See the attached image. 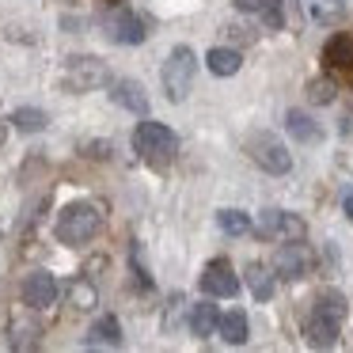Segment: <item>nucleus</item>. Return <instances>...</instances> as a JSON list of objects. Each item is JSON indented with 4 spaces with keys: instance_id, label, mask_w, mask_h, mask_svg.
I'll return each instance as SVG.
<instances>
[{
    "instance_id": "obj_18",
    "label": "nucleus",
    "mask_w": 353,
    "mask_h": 353,
    "mask_svg": "<svg viewBox=\"0 0 353 353\" xmlns=\"http://www.w3.org/2000/svg\"><path fill=\"white\" fill-rule=\"evenodd\" d=\"M216 334H221L228 345H243L247 342V315L243 312H224Z\"/></svg>"
},
{
    "instance_id": "obj_16",
    "label": "nucleus",
    "mask_w": 353,
    "mask_h": 353,
    "mask_svg": "<svg viewBox=\"0 0 353 353\" xmlns=\"http://www.w3.org/2000/svg\"><path fill=\"white\" fill-rule=\"evenodd\" d=\"M216 327H221V312H216V304L201 300V304H194V307H190V334L209 338Z\"/></svg>"
},
{
    "instance_id": "obj_14",
    "label": "nucleus",
    "mask_w": 353,
    "mask_h": 353,
    "mask_svg": "<svg viewBox=\"0 0 353 353\" xmlns=\"http://www.w3.org/2000/svg\"><path fill=\"white\" fill-rule=\"evenodd\" d=\"M285 130H289L300 145H319L323 141V130L304 114V110H289V114H285Z\"/></svg>"
},
{
    "instance_id": "obj_11",
    "label": "nucleus",
    "mask_w": 353,
    "mask_h": 353,
    "mask_svg": "<svg viewBox=\"0 0 353 353\" xmlns=\"http://www.w3.org/2000/svg\"><path fill=\"white\" fill-rule=\"evenodd\" d=\"M107 27H110V39L114 42H122V46H141L145 42V19L137 16V12H130V8H118L114 16L107 19Z\"/></svg>"
},
{
    "instance_id": "obj_2",
    "label": "nucleus",
    "mask_w": 353,
    "mask_h": 353,
    "mask_svg": "<svg viewBox=\"0 0 353 353\" xmlns=\"http://www.w3.org/2000/svg\"><path fill=\"white\" fill-rule=\"evenodd\" d=\"M133 148L145 163H156V168H168L179 152V137L175 130H168L163 122H141L133 130Z\"/></svg>"
},
{
    "instance_id": "obj_27",
    "label": "nucleus",
    "mask_w": 353,
    "mask_h": 353,
    "mask_svg": "<svg viewBox=\"0 0 353 353\" xmlns=\"http://www.w3.org/2000/svg\"><path fill=\"white\" fill-rule=\"evenodd\" d=\"M236 8L247 12V16H262L270 8V0H236Z\"/></svg>"
},
{
    "instance_id": "obj_24",
    "label": "nucleus",
    "mask_w": 353,
    "mask_h": 353,
    "mask_svg": "<svg viewBox=\"0 0 353 353\" xmlns=\"http://www.w3.org/2000/svg\"><path fill=\"white\" fill-rule=\"evenodd\" d=\"M69 296H72V304H77V307H92L95 304V289L88 281H72Z\"/></svg>"
},
{
    "instance_id": "obj_20",
    "label": "nucleus",
    "mask_w": 353,
    "mask_h": 353,
    "mask_svg": "<svg viewBox=\"0 0 353 353\" xmlns=\"http://www.w3.org/2000/svg\"><path fill=\"white\" fill-rule=\"evenodd\" d=\"M12 125H16L19 133H42L50 125V114L39 107H19L16 114H12Z\"/></svg>"
},
{
    "instance_id": "obj_7",
    "label": "nucleus",
    "mask_w": 353,
    "mask_h": 353,
    "mask_svg": "<svg viewBox=\"0 0 353 353\" xmlns=\"http://www.w3.org/2000/svg\"><path fill=\"white\" fill-rule=\"evenodd\" d=\"M259 236L266 239H304V221L296 213H285V209H262L259 216Z\"/></svg>"
},
{
    "instance_id": "obj_26",
    "label": "nucleus",
    "mask_w": 353,
    "mask_h": 353,
    "mask_svg": "<svg viewBox=\"0 0 353 353\" xmlns=\"http://www.w3.org/2000/svg\"><path fill=\"white\" fill-rule=\"evenodd\" d=\"M80 152L88 160H110V141H88V145H80Z\"/></svg>"
},
{
    "instance_id": "obj_6",
    "label": "nucleus",
    "mask_w": 353,
    "mask_h": 353,
    "mask_svg": "<svg viewBox=\"0 0 353 353\" xmlns=\"http://www.w3.org/2000/svg\"><path fill=\"white\" fill-rule=\"evenodd\" d=\"M274 270L285 281H300V277L312 270V251H307L304 243H296V239H285L274 254Z\"/></svg>"
},
{
    "instance_id": "obj_22",
    "label": "nucleus",
    "mask_w": 353,
    "mask_h": 353,
    "mask_svg": "<svg viewBox=\"0 0 353 353\" xmlns=\"http://www.w3.org/2000/svg\"><path fill=\"white\" fill-rule=\"evenodd\" d=\"M216 224H221V232H228V236L251 232V216L239 213V209H221V213H216Z\"/></svg>"
},
{
    "instance_id": "obj_3",
    "label": "nucleus",
    "mask_w": 353,
    "mask_h": 353,
    "mask_svg": "<svg viewBox=\"0 0 353 353\" xmlns=\"http://www.w3.org/2000/svg\"><path fill=\"white\" fill-rule=\"evenodd\" d=\"M194 77H198V57H194V50L190 46H175L168 54V61H163V72H160L168 99L183 103L186 95H190V88H194Z\"/></svg>"
},
{
    "instance_id": "obj_13",
    "label": "nucleus",
    "mask_w": 353,
    "mask_h": 353,
    "mask_svg": "<svg viewBox=\"0 0 353 353\" xmlns=\"http://www.w3.org/2000/svg\"><path fill=\"white\" fill-rule=\"evenodd\" d=\"M323 65L334 72H353V34H334L323 46Z\"/></svg>"
},
{
    "instance_id": "obj_8",
    "label": "nucleus",
    "mask_w": 353,
    "mask_h": 353,
    "mask_svg": "<svg viewBox=\"0 0 353 353\" xmlns=\"http://www.w3.org/2000/svg\"><path fill=\"white\" fill-rule=\"evenodd\" d=\"M338 330H342V319H334L330 312H323V307L312 304V312H307V319H304V338H307V345H315V350H327V345L338 342Z\"/></svg>"
},
{
    "instance_id": "obj_28",
    "label": "nucleus",
    "mask_w": 353,
    "mask_h": 353,
    "mask_svg": "<svg viewBox=\"0 0 353 353\" xmlns=\"http://www.w3.org/2000/svg\"><path fill=\"white\" fill-rule=\"evenodd\" d=\"M342 209H345V216L353 221V194H345V198H342Z\"/></svg>"
},
{
    "instance_id": "obj_10",
    "label": "nucleus",
    "mask_w": 353,
    "mask_h": 353,
    "mask_svg": "<svg viewBox=\"0 0 353 353\" xmlns=\"http://www.w3.org/2000/svg\"><path fill=\"white\" fill-rule=\"evenodd\" d=\"M57 300V281L50 270H31L23 277V304L27 307H50Z\"/></svg>"
},
{
    "instance_id": "obj_25",
    "label": "nucleus",
    "mask_w": 353,
    "mask_h": 353,
    "mask_svg": "<svg viewBox=\"0 0 353 353\" xmlns=\"http://www.w3.org/2000/svg\"><path fill=\"white\" fill-rule=\"evenodd\" d=\"M262 19H266L270 31H281V27H285V8H281V0H270V8L262 12Z\"/></svg>"
},
{
    "instance_id": "obj_12",
    "label": "nucleus",
    "mask_w": 353,
    "mask_h": 353,
    "mask_svg": "<svg viewBox=\"0 0 353 353\" xmlns=\"http://www.w3.org/2000/svg\"><path fill=\"white\" fill-rule=\"evenodd\" d=\"M110 99L118 103L122 110H133V114H145L148 110V95L137 80L122 77V80H110Z\"/></svg>"
},
{
    "instance_id": "obj_15",
    "label": "nucleus",
    "mask_w": 353,
    "mask_h": 353,
    "mask_svg": "<svg viewBox=\"0 0 353 353\" xmlns=\"http://www.w3.org/2000/svg\"><path fill=\"white\" fill-rule=\"evenodd\" d=\"M205 65H209L213 77H236V72L243 69V57H239L236 50H228V46H213L205 54Z\"/></svg>"
},
{
    "instance_id": "obj_5",
    "label": "nucleus",
    "mask_w": 353,
    "mask_h": 353,
    "mask_svg": "<svg viewBox=\"0 0 353 353\" xmlns=\"http://www.w3.org/2000/svg\"><path fill=\"white\" fill-rule=\"evenodd\" d=\"M65 84L72 92H92V88L110 84L107 61H99V57H69V65H65Z\"/></svg>"
},
{
    "instance_id": "obj_1",
    "label": "nucleus",
    "mask_w": 353,
    "mask_h": 353,
    "mask_svg": "<svg viewBox=\"0 0 353 353\" xmlns=\"http://www.w3.org/2000/svg\"><path fill=\"white\" fill-rule=\"evenodd\" d=\"M103 228V209L95 201H72L57 213V239L65 247H84Z\"/></svg>"
},
{
    "instance_id": "obj_9",
    "label": "nucleus",
    "mask_w": 353,
    "mask_h": 353,
    "mask_svg": "<svg viewBox=\"0 0 353 353\" xmlns=\"http://www.w3.org/2000/svg\"><path fill=\"white\" fill-rule=\"evenodd\" d=\"M201 289H205V296H236L239 292V277L236 270H232L228 259H213L205 266V274H201Z\"/></svg>"
},
{
    "instance_id": "obj_4",
    "label": "nucleus",
    "mask_w": 353,
    "mask_h": 353,
    "mask_svg": "<svg viewBox=\"0 0 353 353\" xmlns=\"http://www.w3.org/2000/svg\"><path fill=\"white\" fill-rule=\"evenodd\" d=\"M243 148H247V156H251V160L259 163L262 171H270V175H285V171L292 168V156H289V148H285L281 141L274 137V133H266V130H254V133H247Z\"/></svg>"
},
{
    "instance_id": "obj_17",
    "label": "nucleus",
    "mask_w": 353,
    "mask_h": 353,
    "mask_svg": "<svg viewBox=\"0 0 353 353\" xmlns=\"http://www.w3.org/2000/svg\"><path fill=\"white\" fill-rule=\"evenodd\" d=\"M304 12L315 23H338L350 12V0H304Z\"/></svg>"
},
{
    "instance_id": "obj_23",
    "label": "nucleus",
    "mask_w": 353,
    "mask_h": 353,
    "mask_svg": "<svg viewBox=\"0 0 353 353\" xmlns=\"http://www.w3.org/2000/svg\"><path fill=\"white\" fill-rule=\"evenodd\" d=\"M334 92H338V88L330 84L327 77H315V80H307V99H312L315 107H327V103H334Z\"/></svg>"
},
{
    "instance_id": "obj_21",
    "label": "nucleus",
    "mask_w": 353,
    "mask_h": 353,
    "mask_svg": "<svg viewBox=\"0 0 353 353\" xmlns=\"http://www.w3.org/2000/svg\"><path fill=\"white\" fill-rule=\"evenodd\" d=\"M88 342H92V345L95 342H103V345H118V342H122V327H118L114 315H103V319L92 327V338H88Z\"/></svg>"
},
{
    "instance_id": "obj_19",
    "label": "nucleus",
    "mask_w": 353,
    "mask_h": 353,
    "mask_svg": "<svg viewBox=\"0 0 353 353\" xmlns=\"http://www.w3.org/2000/svg\"><path fill=\"white\" fill-rule=\"evenodd\" d=\"M243 277H247V285H251L254 300H270V296H274V274H270L262 262H251Z\"/></svg>"
}]
</instances>
